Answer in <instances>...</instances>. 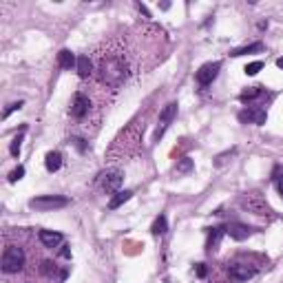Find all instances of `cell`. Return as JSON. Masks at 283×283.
Here are the masks:
<instances>
[{
	"instance_id": "6da1fadb",
	"label": "cell",
	"mask_w": 283,
	"mask_h": 283,
	"mask_svg": "<svg viewBox=\"0 0 283 283\" xmlns=\"http://www.w3.org/2000/svg\"><path fill=\"white\" fill-rule=\"evenodd\" d=\"M98 75H100V82L107 84L109 88H120L122 84L126 82V77L131 73V66H129V60L126 55L120 51V49H113V47H107L104 53H98Z\"/></svg>"
},
{
	"instance_id": "7a4b0ae2",
	"label": "cell",
	"mask_w": 283,
	"mask_h": 283,
	"mask_svg": "<svg viewBox=\"0 0 283 283\" xmlns=\"http://www.w3.org/2000/svg\"><path fill=\"white\" fill-rule=\"evenodd\" d=\"M239 206L252 215H259V217H270V215H272V208L268 206V202H265L259 193H246V195H241Z\"/></svg>"
},
{
	"instance_id": "3957f363",
	"label": "cell",
	"mask_w": 283,
	"mask_h": 283,
	"mask_svg": "<svg viewBox=\"0 0 283 283\" xmlns=\"http://www.w3.org/2000/svg\"><path fill=\"white\" fill-rule=\"evenodd\" d=\"M25 265V250L18 246H7L3 252V261H0V268H3L5 274H14L22 270Z\"/></svg>"
},
{
	"instance_id": "277c9868",
	"label": "cell",
	"mask_w": 283,
	"mask_h": 283,
	"mask_svg": "<svg viewBox=\"0 0 283 283\" xmlns=\"http://www.w3.org/2000/svg\"><path fill=\"white\" fill-rule=\"evenodd\" d=\"M122 181H124V170H120V168H107L98 175V186L102 188L107 195L120 193Z\"/></svg>"
},
{
	"instance_id": "5b68a950",
	"label": "cell",
	"mask_w": 283,
	"mask_h": 283,
	"mask_svg": "<svg viewBox=\"0 0 283 283\" xmlns=\"http://www.w3.org/2000/svg\"><path fill=\"white\" fill-rule=\"evenodd\" d=\"M69 197L62 195H40V197H33L29 202L31 210H40V213H49V210H58V208H66L69 206Z\"/></svg>"
},
{
	"instance_id": "8992f818",
	"label": "cell",
	"mask_w": 283,
	"mask_h": 283,
	"mask_svg": "<svg viewBox=\"0 0 283 283\" xmlns=\"http://www.w3.org/2000/svg\"><path fill=\"white\" fill-rule=\"evenodd\" d=\"M228 274L235 283H243L257 274V265L250 261H232L228 263Z\"/></svg>"
},
{
	"instance_id": "52a82bcc",
	"label": "cell",
	"mask_w": 283,
	"mask_h": 283,
	"mask_svg": "<svg viewBox=\"0 0 283 283\" xmlns=\"http://www.w3.org/2000/svg\"><path fill=\"white\" fill-rule=\"evenodd\" d=\"M91 109H93L91 98H88L84 91H77L73 96V102H71V118L77 120V122H82L84 118H88Z\"/></svg>"
},
{
	"instance_id": "ba28073f",
	"label": "cell",
	"mask_w": 283,
	"mask_h": 283,
	"mask_svg": "<svg viewBox=\"0 0 283 283\" xmlns=\"http://www.w3.org/2000/svg\"><path fill=\"white\" fill-rule=\"evenodd\" d=\"M177 118V102H168L166 107L162 109L159 113V120H157V129H155V142H159L164 137L166 129L173 124V120Z\"/></svg>"
},
{
	"instance_id": "9c48e42d",
	"label": "cell",
	"mask_w": 283,
	"mask_h": 283,
	"mask_svg": "<svg viewBox=\"0 0 283 283\" xmlns=\"http://www.w3.org/2000/svg\"><path fill=\"white\" fill-rule=\"evenodd\" d=\"M219 71H221V62H206V64L199 66V71L195 73V80L202 86H208V84H213V80L219 75Z\"/></svg>"
},
{
	"instance_id": "30bf717a",
	"label": "cell",
	"mask_w": 283,
	"mask_h": 283,
	"mask_svg": "<svg viewBox=\"0 0 283 283\" xmlns=\"http://www.w3.org/2000/svg\"><path fill=\"white\" fill-rule=\"evenodd\" d=\"M265 120H268V113H265V109H261V107H250V109L239 111V122H241V124L263 126Z\"/></svg>"
},
{
	"instance_id": "8fae6325",
	"label": "cell",
	"mask_w": 283,
	"mask_h": 283,
	"mask_svg": "<svg viewBox=\"0 0 283 283\" xmlns=\"http://www.w3.org/2000/svg\"><path fill=\"white\" fill-rule=\"evenodd\" d=\"M252 232H254V228H250V226H246V224H239V221H230V224L226 226V235L235 241H246Z\"/></svg>"
},
{
	"instance_id": "7c38bea8",
	"label": "cell",
	"mask_w": 283,
	"mask_h": 283,
	"mask_svg": "<svg viewBox=\"0 0 283 283\" xmlns=\"http://www.w3.org/2000/svg\"><path fill=\"white\" fill-rule=\"evenodd\" d=\"M38 239H40V243L44 248H58V246H62L64 237L55 230H40L38 232Z\"/></svg>"
},
{
	"instance_id": "4fadbf2b",
	"label": "cell",
	"mask_w": 283,
	"mask_h": 283,
	"mask_svg": "<svg viewBox=\"0 0 283 283\" xmlns=\"http://www.w3.org/2000/svg\"><path fill=\"white\" fill-rule=\"evenodd\" d=\"M226 235V228H221V226H217V228H210L208 230V241H206V250L208 254L217 252L219 250V243H221V237Z\"/></svg>"
},
{
	"instance_id": "5bb4252c",
	"label": "cell",
	"mask_w": 283,
	"mask_h": 283,
	"mask_svg": "<svg viewBox=\"0 0 283 283\" xmlns=\"http://www.w3.org/2000/svg\"><path fill=\"white\" fill-rule=\"evenodd\" d=\"M75 71H77V75H80L82 80H88V77L93 75V60L88 58V55H77Z\"/></svg>"
},
{
	"instance_id": "9a60e30c",
	"label": "cell",
	"mask_w": 283,
	"mask_h": 283,
	"mask_svg": "<svg viewBox=\"0 0 283 283\" xmlns=\"http://www.w3.org/2000/svg\"><path fill=\"white\" fill-rule=\"evenodd\" d=\"M58 64L62 66V69H66V71H71V69H75L77 66V58L69 51V49H62V51L58 53Z\"/></svg>"
},
{
	"instance_id": "2e32d148",
	"label": "cell",
	"mask_w": 283,
	"mask_h": 283,
	"mask_svg": "<svg viewBox=\"0 0 283 283\" xmlns=\"http://www.w3.org/2000/svg\"><path fill=\"white\" fill-rule=\"evenodd\" d=\"M133 197V191H120V193H115L113 197L109 199V210H118L120 206H124L126 202Z\"/></svg>"
},
{
	"instance_id": "e0dca14e",
	"label": "cell",
	"mask_w": 283,
	"mask_h": 283,
	"mask_svg": "<svg viewBox=\"0 0 283 283\" xmlns=\"http://www.w3.org/2000/svg\"><path fill=\"white\" fill-rule=\"evenodd\" d=\"M44 166H47L49 173H55V170H60V166H62V153H58V151L47 153V157H44Z\"/></svg>"
},
{
	"instance_id": "ac0fdd59",
	"label": "cell",
	"mask_w": 283,
	"mask_h": 283,
	"mask_svg": "<svg viewBox=\"0 0 283 283\" xmlns=\"http://www.w3.org/2000/svg\"><path fill=\"white\" fill-rule=\"evenodd\" d=\"M263 42H252V44H248V47H239V49H235V51H230L232 58H239V55H248V53H261L263 51Z\"/></svg>"
},
{
	"instance_id": "d6986e66",
	"label": "cell",
	"mask_w": 283,
	"mask_h": 283,
	"mask_svg": "<svg viewBox=\"0 0 283 283\" xmlns=\"http://www.w3.org/2000/svg\"><path fill=\"white\" fill-rule=\"evenodd\" d=\"M40 272H42L44 276H49V279H53L55 274H58L60 279H64V276H66V270H62V272H58V265H55L53 261H42V265H40Z\"/></svg>"
},
{
	"instance_id": "ffe728a7",
	"label": "cell",
	"mask_w": 283,
	"mask_h": 283,
	"mask_svg": "<svg viewBox=\"0 0 283 283\" xmlns=\"http://www.w3.org/2000/svg\"><path fill=\"white\" fill-rule=\"evenodd\" d=\"M166 230H168V219H166V215H159V217L153 221V226H151V232H153L155 237H162Z\"/></svg>"
},
{
	"instance_id": "44dd1931",
	"label": "cell",
	"mask_w": 283,
	"mask_h": 283,
	"mask_svg": "<svg viewBox=\"0 0 283 283\" xmlns=\"http://www.w3.org/2000/svg\"><path fill=\"white\" fill-rule=\"evenodd\" d=\"M261 96H263V86H250V88H246V91H241L239 100L241 102H252V100L261 98Z\"/></svg>"
},
{
	"instance_id": "7402d4cb",
	"label": "cell",
	"mask_w": 283,
	"mask_h": 283,
	"mask_svg": "<svg viewBox=\"0 0 283 283\" xmlns=\"http://www.w3.org/2000/svg\"><path fill=\"white\" fill-rule=\"evenodd\" d=\"M22 140H25V129H22L18 135L14 137V142H11V146H9V153L14 155V157H18L20 155V148H22Z\"/></svg>"
},
{
	"instance_id": "603a6c76",
	"label": "cell",
	"mask_w": 283,
	"mask_h": 283,
	"mask_svg": "<svg viewBox=\"0 0 283 283\" xmlns=\"http://www.w3.org/2000/svg\"><path fill=\"white\" fill-rule=\"evenodd\" d=\"M235 153H237V148H230V151H226V153L217 155V157H215V166H217V168H221L224 164H228V162H230V157H232Z\"/></svg>"
},
{
	"instance_id": "cb8c5ba5",
	"label": "cell",
	"mask_w": 283,
	"mask_h": 283,
	"mask_svg": "<svg viewBox=\"0 0 283 283\" xmlns=\"http://www.w3.org/2000/svg\"><path fill=\"white\" fill-rule=\"evenodd\" d=\"M193 159L191 157H184V159H179V162H177V173H181V175H186V173H191L193 170Z\"/></svg>"
},
{
	"instance_id": "d4e9b609",
	"label": "cell",
	"mask_w": 283,
	"mask_h": 283,
	"mask_svg": "<svg viewBox=\"0 0 283 283\" xmlns=\"http://www.w3.org/2000/svg\"><path fill=\"white\" fill-rule=\"evenodd\" d=\"M22 104H25V102H22V100H18V102H11V104H9V107H7V109H5V113H3V118H5V120H7V118H9V115H11V113H16V111H20V109H22Z\"/></svg>"
},
{
	"instance_id": "484cf974",
	"label": "cell",
	"mask_w": 283,
	"mask_h": 283,
	"mask_svg": "<svg viewBox=\"0 0 283 283\" xmlns=\"http://www.w3.org/2000/svg\"><path fill=\"white\" fill-rule=\"evenodd\" d=\"M22 177H25V166H18V168H14V170H11L9 181H11V184H16V181H20Z\"/></svg>"
},
{
	"instance_id": "4316f807",
	"label": "cell",
	"mask_w": 283,
	"mask_h": 283,
	"mask_svg": "<svg viewBox=\"0 0 283 283\" xmlns=\"http://www.w3.org/2000/svg\"><path fill=\"white\" fill-rule=\"evenodd\" d=\"M261 69H263V62H259V60H257V62H250L246 66V75H257Z\"/></svg>"
},
{
	"instance_id": "83f0119b",
	"label": "cell",
	"mask_w": 283,
	"mask_h": 283,
	"mask_svg": "<svg viewBox=\"0 0 283 283\" xmlns=\"http://www.w3.org/2000/svg\"><path fill=\"white\" fill-rule=\"evenodd\" d=\"M206 272H208V270H206V265H204V263H197V265H195V274L199 276V279H204V276H206Z\"/></svg>"
},
{
	"instance_id": "f1b7e54d",
	"label": "cell",
	"mask_w": 283,
	"mask_h": 283,
	"mask_svg": "<svg viewBox=\"0 0 283 283\" xmlns=\"http://www.w3.org/2000/svg\"><path fill=\"white\" fill-rule=\"evenodd\" d=\"M60 254H62L64 259H71V250H69V246H62V250H60Z\"/></svg>"
},
{
	"instance_id": "f546056e",
	"label": "cell",
	"mask_w": 283,
	"mask_h": 283,
	"mask_svg": "<svg viewBox=\"0 0 283 283\" xmlns=\"http://www.w3.org/2000/svg\"><path fill=\"white\" fill-rule=\"evenodd\" d=\"M276 188H279V193L283 195V177H279V181H276Z\"/></svg>"
},
{
	"instance_id": "4dcf8cb0",
	"label": "cell",
	"mask_w": 283,
	"mask_h": 283,
	"mask_svg": "<svg viewBox=\"0 0 283 283\" xmlns=\"http://www.w3.org/2000/svg\"><path fill=\"white\" fill-rule=\"evenodd\" d=\"M276 66H279V69H283V58L276 60Z\"/></svg>"
}]
</instances>
